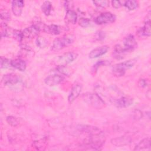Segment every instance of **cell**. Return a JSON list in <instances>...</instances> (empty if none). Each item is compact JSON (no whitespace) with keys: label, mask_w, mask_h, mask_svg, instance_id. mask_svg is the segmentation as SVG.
<instances>
[{"label":"cell","mask_w":151,"mask_h":151,"mask_svg":"<svg viewBox=\"0 0 151 151\" xmlns=\"http://www.w3.org/2000/svg\"><path fill=\"white\" fill-rule=\"evenodd\" d=\"M65 20L67 23L75 24L77 21V13L73 9L67 11L65 17Z\"/></svg>","instance_id":"cell-19"},{"label":"cell","mask_w":151,"mask_h":151,"mask_svg":"<svg viewBox=\"0 0 151 151\" xmlns=\"http://www.w3.org/2000/svg\"><path fill=\"white\" fill-rule=\"evenodd\" d=\"M12 34L14 38L19 42H21L23 38H24L22 31H21L19 30H14L12 32Z\"/></svg>","instance_id":"cell-24"},{"label":"cell","mask_w":151,"mask_h":151,"mask_svg":"<svg viewBox=\"0 0 151 151\" xmlns=\"http://www.w3.org/2000/svg\"><path fill=\"white\" fill-rule=\"evenodd\" d=\"M41 31L39 27L36 24H34L29 27H27L22 31L24 37L27 38H32L37 37Z\"/></svg>","instance_id":"cell-10"},{"label":"cell","mask_w":151,"mask_h":151,"mask_svg":"<svg viewBox=\"0 0 151 151\" xmlns=\"http://www.w3.org/2000/svg\"><path fill=\"white\" fill-rule=\"evenodd\" d=\"M137 61L136 58L130 59L123 63L116 64L112 67V73L116 77L123 76L127 69H129L133 67Z\"/></svg>","instance_id":"cell-3"},{"label":"cell","mask_w":151,"mask_h":151,"mask_svg":"<svg viewBox=\"0 0 151 151\" xmlns=\"http://www.w3.org/2000/svg\"><path fill=\"white\" fill-rule=\"evenodd\" d=\"M11 67L18 70L21 71H24L25 70L27 67V64L25 61L21 58H17L11 61Z\"/></svg>","instance_id":"cell-17"},{"label":"cell","mask_w":151,"mask_h":151,"mask_svg":"<svg viewBox=\"0 0 151 151\" xmlns=\"http://www.w3.org/2000/svg\"><path fill=\"white\" fill-rule=\"evenodd\" d=\"M82 90V86L80 84H76L72 87L71 91L68 97L69 103L73 102L80 94Z\"/></svg>","instance_id":"cell-13"},{"label":"cell","mask_w":151,"mask_h":151,"mask_svg":"<svg viewBox=\"0 0 151 151\" xmlns=\"http://www.w3.org/2000/svg\"><path fill=\"white\" fill-rule=\"evenodd\" d=\"M77 57V54L74 52H68L57 57L55 63L58 65H66L72 63Z\"/></svg>","instance_id":"cell-5"},{"label":"cell","mask_w":151,"mask_h":151,"mask_svg":"<svg viewBox=\"0 0 151 151\" xmlns=\"http://www.w3.org/2000/svg\"><path fill=\"white\" fill-rule=\"evenodd\" d=\"M35 44L37 47L40 48H44L48 45V42L47 40L43 37H38L36 38Z\"/></svg>","instance_id":"cell-22"},{"label":"cell","mask_w":151,"mask_h":151,"mask_svg":"<svg viewBox=\"0 0 151 151\" xmlns=\"http://www.w3.org/2000/svg\"><path fill=\"white\" fill-rule=\"evenodd\" d=\"M1 19L5 21H8L10 19L11 16H10V14L8 12H1Z\"/></svg>","instance_id":"cell-31"},{"label":"cell","mask_w":151,"mask_h":151,"mask_svg":"<svg viewBox=\"0 0 151 151\" xmlns=\"http://www.w3.org/2000/svg\"><path fill=\"white\" fill-rule=\"evenodd\" d=\"M150 17L146 20L143 27L140 28L137 31V34L139 37H150L151 35V26H150Z\"/></svg>","instance_id":"cell-11"},{"label":"cell","mask_w":151,"mask_h":151,"mask_svg":"<svg viewBox=\"0 0 151 151\" xmlns=\"http://www.w3.org/2000/svg\"><path fill=\"white\" fill-rule=\"evenodd\" d=\"M107 64H109V63H108L106 61H100L98 63H97L95 65H94V66H93V71L97 70V68L99 67H100L101 65H106Z\"/></svg>","instance_id":"cell-30"},{"label":"cell","mask_w":151,"mask_h":151,"mask_svg":"<svg viewBox=\"0 0 151 151\" xmlns=\"http://www.w3.org/2000/svg\"><path fill=\"white\" fill-rule=\"evenodd\" d=\"M24 5V2L21 0H15L12 1V11L13 14L19 17L22 14V8Z\"/></svg>","instance_id":"cell-15"},{"label":"cell","mask_w":151,"mask_h":151,"mask_svg":"<svg viewBox=\"0 0 151 151\" xmlns=\"http://www.w3.org/2000/svg\"><path fill=\"white\" fill-rule=\"evenodd\" d=\"M11 60H9L8 58H4L2 57H1V68H7L9 67H12L11 65Z\"/></svg>","instance_id":"cell-25"},{"label":"cell","mask_w":151,"mask_h":151,"mask_svg":"<svg viewBox=\"0 0 151 151\" xmlns=\"http://www.w3.org/2000/svg\"><path fill=\"white\" fill-rule=\"evenodd\" d=\"M7 123L12 126H17L19 124V121L16 117L10 116H8L6 119Z\"/></svg>","instance_id":"cell-26"},{"label":"cell","mask_w":151,"mask_h":151,"mask_svg":"<svg viewBox=\"0 0 151 151\" xmlns=\"http://www.w3.org/2000/svg\"><path fill=\"white\" fill-rule=\"evenodd\" d=\"M122 46L124 50L127 53L135 49L137 46V44L134 36L133 35L130 34L124 38L123 45Z\"/></svg>","instance_id":"cell-7"},{"label":"cell","mask_w":151,"mask_h":151,"mask_svg":"<svg viewBox=\"0 0 151 151\" xmlns=\"http://www.w3.org/2000/svg\"><path fill=\"white\" fill-rule=\"evenodd\" d=\"M111 4H112V6L114 8H120L122 5H123L122 4V1H111Z\"/></svg>","instance_id":"cell-32"},{"label":"cell","mask_w":151,"mask_h":151,"mask_svg":"<svg viewBox=\"0 0 151 151\" xmlns=\"http://www.w3.org/2000/svg\"><path fill=\"white\" fill-rule=\"evenodd\" d=\"M116 19V16L109 12H103L98 15L95 18V22L97 25H103L107 24L114 22Z\"/></svg>","instance_id":"cell-6"},{"label":"cell","mask_w":151,"mask_h":151,"mask_svg":"<svg viewBox=\"0 0 151 151\" xmlns=\"http://www.w3.org/2000/svg\"><path fill=\"white\" fill-rule=\"evenodd\" d=\"M133 99L129 96L122 97L115 101V105L118 108H126L132 104Z\"/></svg>","instance_id":"cell-12"},{"label":"cell","mask_w":151,"mask_h":151,"mask_svg":"<svg viewBox=\"0 0 151 151\" xmlns=\"http://www.w3.org/2000/svg\"><path fill=\"white\" fill-rule=\"evenodd\" d=\"M93 3L97 7L99 8H106L109 6V1H93Z\"/></svg>","instance_id":"cell-27"},{"label":"cell","mask_w":151,"mask_h":151,"mask_svg":"<svg viewBox=\"0 0 151 151\" xmlns=\"http://www.w3.org/2000/svg\"><path fill=\"white\" fill-rule=\"evenodd\" d=\"M73 40V38L71 36H65L62 38H57L53 41L51 50L54 51L62 50L72 44Z\"/></svg>","instance_id":"cell-4"},{"label":"cell","mask_w":151,"mask_h":151,"mask_svg":"<svg viewBox=\"0 0 151 151\" xmlns=\"http://www.w3.org/2000/svg\"><path fill=\"white\" fill-rule=\"evenodd\" d=\"M109 47L107 45H103L96 48H94L89 53V58H98L104 54H105L107 51L109 50Z\"/></svg>","instance_id":"cell-14"},{"label":"cell","mask_w":151,"mask_h":151,"mask_svg":"<svg viewBox=\"0 0 151 151\" xmlns=\"http://www.w3.org/2000/svg\"><path fill=\"white\" fill-rule=\"evenodd\" d=\"M64 80V76L56 73L48 76L45 79V83L49 86H55L60 84Z\"/></svg>","instance_id":"cell-8"},{"label":"cell","mask_w":151,"mask_h":151,"mask_svg":"<svg viewBox=\"0 0 151 151\" xmlns=\"http://www.w3.org/2000/svg\"><path fill=\"white\" fill-rule=\"evenodd\" d=\"M130 140L124 137H120L119 138L114 139L111 140V143L113 145L117 146H124L125 145H127Z\"/></svg>","instance_id":"cell-20"},{"label":"cell","mask_w":151,"mask_h":151,"mask_svg":"<svg viewBox=\"0 0 151 151\" xmlns=\"http://www.w3.org/2000/svg\"><path fill=\"white\" fill-rule=\"evenodd\" d=\"M147 83L145 79H140L138 82V86L142 88L146 87L147 86Z\"/></svg>","instance_id":"cell-33"},{"label":"cell","mask_w":151,"mask_h":151,"mask_svg":"<svg viewBox=\"0 0 151 151\" xmlns=\"http://www.w3.org/2000/svg\"><path fill=\"white\" fill-rule=\"evenodd\" d=\"M83 99L86 103L95 109H102L105 105L104 100L99 94L96 93H86L83 94Z\"/></svg>","instance_id":"cell-2"},{"label":"cell","mask_w":151,"mask_h":151,"mask_svg":"<svg viewBox=\"0 0 151 151\" xmlns=\"http://www.w3.org/2000/svg\"><path fill=\"white\" fill-rule=\"evenodd\" d=\"M150 139L146 137L142 140L134 148V150H150Z\"/></svg>","instance_id":"cell-16"},{"label":"cell","mask_w":151,"mask_h":151,"mask_svg":"<svg viewBox=\"0 0 151 151\" xmlns=\"http://www.w3.org/2000/svg\"><path fill=\"white\" fill-rule=\"evenodd\" d=\"M123 5L129 11H132L135 9L138 6V2L134 0L127 1L124 2Z\"/></svg>","instance_id":"cell-23"},{"label":"cell","mask_w":151,"mask_h":151,"mask_svg":"<svg viewBox=\"0 0 151 151\" xmlns=\"http://www.w3.org/2000/svg\"><path fill=\"white\" fill-rule=\"evenodd\" d=\"M19 77L15 73H9L3 76L2 82L5 86H14L20 82Z\"/></svg>","instance_id":"cell-9"},{"label":"cell","mask_w":151,"mask_h":151,"mask_svg":"<svg viewBox=\"0 0 151 151\" xmlns=\"http://www.w3.org/2000/svg\"><path fill=\"white\" fill-rule=\"evenodd\" d=\"M43 31L51 34V35H58L61 32V28L59 26L55 25V24H51L49 25H44V27L43 28Z\"/></svg>","instance_id":"cell-18"},{"label":"cell","mask_w":151,"mask_h":151,"mask_svg":"<svg viewBox=\"0 0 151 151\" xmlns=\"http://www.w3.org/2000/svg\"><path fill=\"white\" fill-rule=\"evenodd\" d=\"M80 130L89 134L86 143V145L95 150L101 149L106 140L105 134L103 132L96 127L86 125L80 126Z\"/></svg>","instance_id":"cell-1"},{"label":"cell","mask_w":151,"mask_h":151,"mask_svg":"<svg viewBox=\"0 0 151 151\" xmlns=\"http://www.w3.org/2000/svg\"><path fill=\"white\" fill-rule=\"evenodd\" d=\"M41 10L42 12L47 16L49 15L52 11V4L50 1H46L43 2L41 5Z\"/></svg>","instance_id":"cell-21"},{"label":"cell","mask_w":151,"mask_h":151,"mask_svg":"<svg viewBox=\"0 0 151 151\" xmlns=\"http://www.w3.org/2000/svg\"><path fill=\"white\" fill-rule=\"evenodd\" d=\"M78 24L79 25L83 28H86L87 27H88L90 25V21L87 18H81L80 19L79 21H78Z\"/></svg>","instance_id":"cell-28"},{"label":"cell","mask_w":151,"mask_h":151,"mask_svg":"<svg viewBox=\"0 0 151 151\" xmlns=\"http://www.w3.org/2000/svg\"><path fill=\"white\" fill-rule=\"evenodd\" d=\"M106 34L104 32L102 31H99L96 33L95 35V39H96L98 41H101L105 38Z\"/></svg>","instance_id":"cell-29"}]
</instances>
